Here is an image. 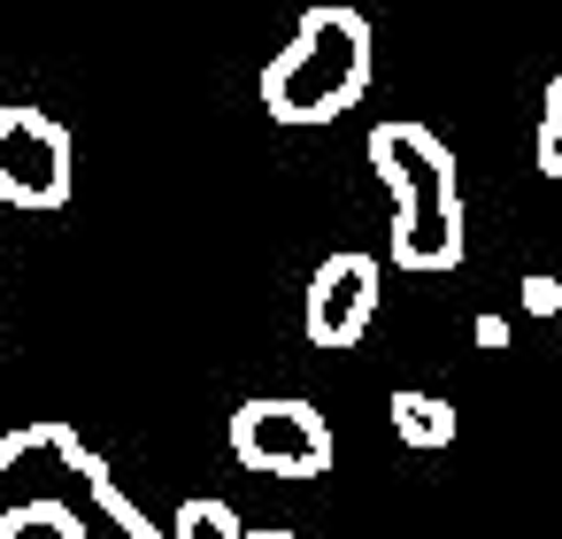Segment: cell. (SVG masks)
I'll list each match as a JSON object with an SVG mask.
<instances>
[{"instance_id":"8992f818","label":"cell","mask_w":562,"mask_h":539,"mask_svg":"<svg viewBox=\"0 0 562 539\" xmlns=\"http://www.w3.org/2000/svg\"><path fill=\"white\" fill-rule=\"evenodd\" d=\"M378 285H385V278H378V255H355V247L324 255L316 278H308V293H301V332H308V347H324V355L362 347L370 324H378Z\"/></svg>"},{"instance_id":"52a82bcc","label":"cell","mask_w":562,"mask_h":539,"mask_svg":"<svg viewBox=\"0 0 562 539\" xmlns=\"http://www.w3.org/2000/svg\"><path fill=\"white\" fill-rule=\"evenodd\" d=\"M393 439L401 447H454V401H439V393H424V385H401L393 393Z\"/></svg>"},{"instance_id":"6da1fadb","label":"cell","mask_w":562,"mask_h":539,"mask_svg":"<svg viewBox=\"0 0 562 539\" xmlns=\"http://www.w3.org/2000/svg\"><path fill=\"white\" fill-rule=\"evenodd\" d=\"M32 524H55L63 539H162L70 424L0 431V539Z\"/></svg>"},{"instance_id":"8fae6325","label":"cell","mask_w":562,"mask_h":539,"mask_svg":"<svg viewBox=\"0 0 562 539\" xmlns=\"http://www.w3.org/2000/svg\"><path fill=\"white\" fill-rule=\"evenodd\" d=\"M470 339H477L485 355H493V347H508V316H477V324H470Z\"/></svg>"},{"instance_id":"7c38bea8","label":"cell","mask_w":562,"mask_h":539,"mask_svg":"<svg viewBox=\"0 0 562 539\" xmlns=\"http://www.w3.org/2000/svg\"><path fill=\"white\" fill-rule=\"evenodd\" d=\"M247 539H301V531H285V524H255Z\"/></svg>"},{"instance_id":"3957f363","label":"cell","mask_w":562,"mask_h":539,"mask_svg":"<svg viewBox=\"0 0 562 539\" xmlns=\"http://www.w3.org/2000/svg\"><path fill=\"white\" fill-rule=\"evenodd\" d=\"M370 70H378L370 16L347 9V0H316L262 70V109L278 124H331L370 93Z\"/></svg>"},{"instance_id":"5b68a950","label":"cell","mask_w":562,"mask_h":539,"mask_svg":"<svg viewBox=\"0 0 562 539\" xmlns=\"http://www.w3.org/2000/svg\"><path fill=\"white\" fill-rule=\"evenodd\" d=\"M70 132L47 109H0V201L9 209H63L70 201Z\"/></svg>"},{"instance_id":"ba28073f","label":"cell","mask_w":562,"mask_h":539,"mask_svg":"<svg viewBox=\"0 0 562 539\" xmlns=\"http://www.w3.org/2000/svg\"><path fill=\"white\" fill-rule=\"evenodd\" d=\"M162 539H247V524H239V508H232V501L193 493V501L170 516V531H162Z\"/></svg>"},{"instance_id":"7a4b0ae2","label":"cell","mask_w":562,"mask_h":539,"mask_svg":"<svg viewBox=\"0 0 562 539\" xmlns=\"http://www.w3.org/2000/svg\"><path fill=\"white\" fill-rule=\"evenodd\" d=\"M370 170L393 201V270H454L462 262V178H454V155L431 124L416 116H385L370 124Z\"/></svg>"},{"instance_id":"9c48e42d","label":"cell","mask_w":562,"mask_h":539,"mask_svg":"<svg viewBox=\"0 0 562 539\" xmlns=\"http://www.w3.org/2000/svg\"><path fill=\"white\" fill-rule=\"evenodd\" d=\"M539 170L562 178V70H554L547 93H539Z\"/></svg>"},{"instance_id":"277c9868","label":"cell","mask_w":562,"mask_h":539,"mask_svg":"<svg viewBox=\"0 0 562 539\" xmlns=\"http://www.w3.org/2000/svg\"><path fill=\"white\" fill-rule=\"evenodd\" d=\"M232 454L255 478L308 485V478L331 470V416L301 393H255V401L232 408Z\"/></svg>"},{"instance_id":"30bf717a","label":"cell","mask_w":562,"mask_h":539,"mask_svg":"<svg viewBox=\"0 0 562 539\" xmlns=\"http://www.w3.org/2000/svg\"><path fill=\"white\" fill-rule=\"evenodd\" d=\"M516 301H524L531 316H554V308H562V278H547V270H531V278L516 285Z\"/></svg>"}]
</instances>
